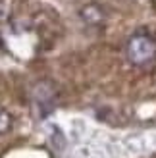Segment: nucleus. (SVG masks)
Segmentation results:
<instances>
[{
	"label": "nucleus",
	"instance_id": "nucleus-1",
	"mask_svg": "<svg viewBox=\"0 0 156 158\" xmlns=\"http://www.w3.org/2000/svg\"><path fill=\"white\" fill-rule=\"evenodd\" d=\"M156 56V41L149 35H135L127 43V58L133 64H146Z\"/></svg>",
	"mask_w": 156,
	"mask_h": 158
}]
</instances>
